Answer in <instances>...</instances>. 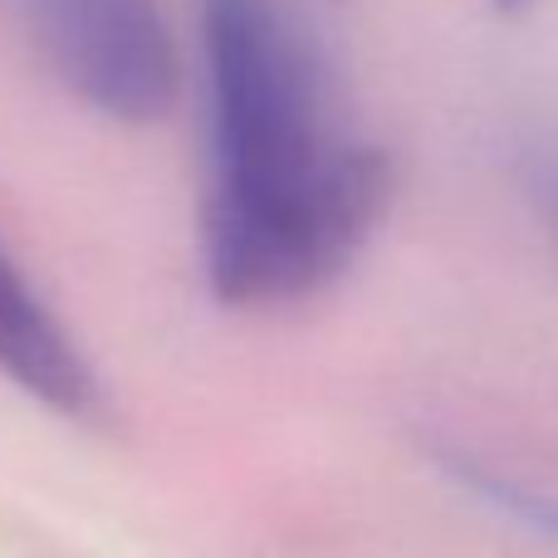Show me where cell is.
I'll return each mask as SVG.
<instances>
[{
  "label": "cell",
  "mask_w": 558,
  "mask_h": 558,
  "mask_svg": "<svg viewBox=\"0 0 558 558\" xmlns=\"http://www.w3.org/2000/svg\"><path fill=\"white\" fill-rule=\"evenodd\" d=\"M202 265L221 304H289L353 265L392 206V157L333 123L314 35L284 0H202Z\"/></svg>",
  "instance_id": "6da1fadb"
},
{
  "label": "cell",
  "mask_w": 558,
  "mask_h": 558,
  "mask_svg": "<svg viewBox=\"0 0 558 558\" xmlns=\"http://www.w3.org/2000/svg\"><path fill=\"white\" fill-rule=\"evenodd\" d=\"M59 84L118 123H157L177 104V45L157 0H15Z\"/></svg>",
  "instance_id": "7a4b0ae2"
},
{
  "label": "cell",
  "mask_w": 558,
  "mask_h": 558,
  "mask_svg": "<svg viewBox=\"0 0 558 558\" xmlns=\"http://www.w3.org/2000/svg\"><path fill=\"white\" fill-rule=\"evenodd\" d=\"M0 377L45 402L49 412L88 416L98 407L94 367L5 251H0Z\"/></svg>",
  "instance_id": "3957f363"
},
{
  "label": "cell",
  "mask_w": 558,
  "mask_h": 558,
  "mask_svg": "<svg viewBox=\"0 0 558 558\" xmlns=\"http://www.w3.org/2000/svg\"><path fill=\"white\" fill-rule=\"evenodd\" d=\"M441 465H446V475H456V481H461L481 505H490L495 514L524 524V534H539V539L558 544V495L554 490L524 485V481H514V475L495 471V465L475 461V456H461V451L456 456L441 451Z\"/></svg>",
  "instance_id": "277c9868"
},
{
  "label": "cell",
  "mask_w": 558,
  "mask_h": 558,
  "mask_svg": "<svg viewBox=\"0 0 558 558\" xmlns=\"http://www.w3.org/2000/svg\"><path fill=\"white\" fill-rule=\"evenodd\" d=\"M539 182H544V202H549V216H554V226H558V157L539 167Z\"/></svg>",
  "instance_id": "5b68a950"
},
{
  "label": "cell",
  "mask_w": 558,
  "mask_h": 558,
  "mask_svg": "<svg viewBox=\"0 0 558 558\" xmlns=\"http://www.w3.org/2000/svg\"><path fill=\"white\" fill-rule=\"evenodd\" d=\"M495 10H505V15H520V10H530L534 0H490Z\"/></svg>",
  "instance_id": "8992f818"
}]
</instances>
